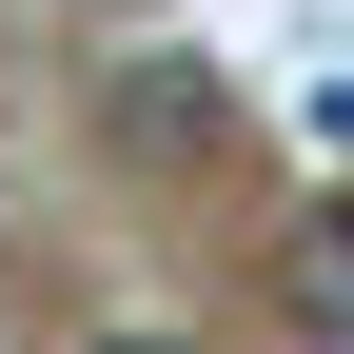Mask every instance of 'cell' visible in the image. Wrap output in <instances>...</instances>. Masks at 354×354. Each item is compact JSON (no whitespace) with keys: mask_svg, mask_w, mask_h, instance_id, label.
<instances>
[{"mask_svg":"<svg viewBox=\"0 0 354 354\" xmlns=\"http://www.w3.org/2000/svg\"><path fill=\"white\" fill-rule=\"evenodd\" d=\"M99 138H118V158H216V79L177 59V39H138V59L99 79Z\"/></svg>","mask_w":354,"mask_h":354,"instance_id":"obj_1","label":"cell"},{"mask_svg":"<svg viewBox=\"0 0 354 354\" xmlns=\"http://www.w3.org/2000/svg\"><path fill=\"white\" fill-rule=\"evenodd\" d=\"M276 315H295V335H354V197H315V216L276 236Z\"/></svg>","mask_w":354,"mask_h":354,"instance_id":"obj_2","label":"cell"},{"mask_svg":"<svg viewBox=\"0 0 354 354\" xmlns=\"http://www.w3.org/2000/svg\"><path fill=\"white\" fill-rule=\"evenodd\" d=\"M99 354H177V335H99Z\"/></svg>","mask_w":354,"mask_h":354,"instance_id":"obj_3","label":"cell"}]
</instances>
